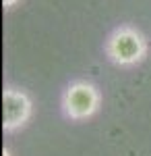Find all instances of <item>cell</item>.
I'll return each mask as SVG.
<instances>
[{
  "label": "cell",
  "instance_id": "obj_5",
  "mask_svg": "<svg viewBox=\"0 0 151 156\" xmlns=\"http://www.w3.org/2000/svg\"><path fill=\"white\" fill-rule=\"evenodd\" d=\"M2 156H12V154H11V150H6V148H4V150H2Z\"/></svg>",
  "mask_w": 151,
  "mask_h": 156
},
{
  "label": "cell",
  "instance_id": "obj_1",
  "mask_svg": "<svg viewBox=\"0 0 151 156\" xmlns=\"http://www.w3.org/2000/svg\"><path fill=\"white\" fill-rule=\"evenodd\" d=\"M147 37L133 25H120L116 27L108 42H106V54L118 67H135L147 56Z\"/></svg>",
  "mask_w": 151,
  "mask_h": 156
},
{
  "label": "cell",
  "instance_id": "obj_3",
  "mask_svg": "<svg viewBox=\"0 0 151 156\" xmlns=\"http://www.w3.org/2000/svg\"><path fill=\"white\" fill-rule=\"evenodd\" d=\"M2 115H4V123H2L4 131H17L23 125H27L33 115V102H31L29 94L19 87H4Z\"/></svg>",
  "mask_w": 151,
  "mask_h": 156
},
{
  "label": "cell",
  "instance_id": "obj_4",
  "mask_svg": "<svg viewBox=\"0 0 151 156\" xmlns=\"http://www.w3.org/2000/svg\"><path fill=\"white\" fill-rule=\"evenodd\" d=\"M19 0H2V4H4V9H12L15 4H17Z\"/></svg>",
  "mask_w": 151,
  "mask_h": 156
},
{
  "label": "cell",
  "instance_id": "obj_2",
  "mask_svg": "<svg viewBox=\"0 0 151 156\" xmlns=\"http://www.w3.org/2000/svg\"><path fill=\"white\" fill-rule=\"evenodd\" d=\"M102 94L89 81H72L62 94V112L70 121H87L99 110Z\"/></svg>",
  "mask_w": 151,
  "mask_h": 156
}]
</instances>
